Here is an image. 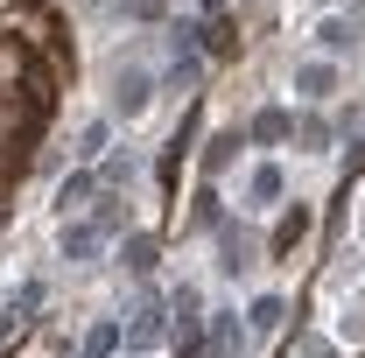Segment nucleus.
Returning a JSON list of instances; mask_svg holds the SVG:
<instances>
[{
    "label": "nucleus",
    "mask_w": 365,
    "mask_h": 358,
    "mask_svg": "<svg viewBox=\"0 0 365 358\" xmlns=\"http://www.w3.org/2000/svg\"><path fill=\"white\" fill-rule=\"evenodd\" d=\"M120 267H134V274H148V267H155V239H140V232H134V239H127V246H120Z\"/></svg>",
    "instance_id": "7"
},
{
    "label": "nucleus",
    "mask_w": 365,
    "mask_h": 358,
    "mask_svg": "<svg viewBox=\"0 0 365 358\" xmlns=\"http://www.w3.org/2000/svg\"><path fill=\"white\" fill-rule=\"evenodd\" d=\"M91 197V176H71L63 183V190H56V211H63V218H71V211H78V204H85Z\"/></svg>",
    "instance_id": "12"
},
{
    "label": "nucleus",
    "mask_w": 365,
    "mask_h": 358,
    "mask_svg": "<svg viewBox=\"0 0 365 358\" xmlns=\"http://www.w3.org/2000/svg\"><path fill=\"white\" fill-rule=\"evenodd\" d=\"M239 148H246L239 134H218V140H211V155H204V169H211V176H218V169H232V155H239Z\"/></svg>",
    "instance_id": "9"
},
{
    "label": "nucleus",
    "mask_w": 365,
    "mask_h": 358,
    "mask_svg": "<svg viewBox=\"0 0 365 358\" xmlns=\"http://www.w3.org/2000/svg\"><path fill=\"white\" fill-rule=\"evenodd\" d=\"M148 98H155V78H148V71H113V113H120V120H140Z\"/></svg>",
    "instance_id": "1"
},
{
    "label": "nucleus",
    "mask_w": 365,
    "mask_h": 358,
    "mask_svg": "<svg viewBox=\"0 0 365 358\" xmlns=\"http://www.w3.org/2000/svg\"><path fill=\"white\" fill-rule=\"evenodd\" d=\"M295 91H302V98H330V91H337V71H330V63H302V71H295Z\"/></svg>",
    "instance_id": "5"
},
{
    "label": "nucleus",
    "mask_w": 365,
    "mask_h": 358,
    "mask_svg": "<svg viewBox=\"0 0 365 358\" xmlns=\"http://www.w3.org/2000/svg\"><path fill=\"white\" fill-rule=\"evenodd\" d=\"M253 140H288V113H281V106H267V113L253 120Z\"/></svg>",
    "instance_id": "10"
},
{
    "label": "nucleus",
    "mask_w": 365,
    "mask_h": 358,
    "mask_svg": "<svg viewBox=\"0 0 365 358\" xmlns=\"http://www.w3.org/2000/svg\"><path fill=\"white\" fill-rule=\"evenodd\" d=\"M281 295H260V302H253V330H260V337H267V330H281Z\"/></svg>",
    "instance_id": "11"
},
{
    "label": "nucleus",
    "mask_w": 365,
    "mask_h": 358,
    "mask_svg": "<svg viewBox=\"0 0 365 358\" xmlns=\"http://www.w3.org/2000/svg\"><path fill=\"white\" fill-rule=\"evenodd\" d=\"M98 239H106V232H98V225H71L63 218V239H56V246H63V260H91V253H98Z\"/></svg>",
    "instance_id": "4"
},
{
    "label": "nucleus",
    "mask_w": 365,
    "mask_h": 358,
    "mask_svg": "<svg viewBox=\"0 0 365 358\" xmlns=\"http://www.w3.org/2000/svg\"><path fill=\"white\" fill-rule=\"evenodd\" d=\"M98 148H106V120H91L85 134H78V155H98Z\"/></svg>",
    "instance_id": "14"
},
{
    "label": "nucleus",
    "mask_w": 365,
    "mask_h": 358,
    "mask_svg": "<svg viewBox=\"0 0 365 358\" xmlns=\"http://www.w3.org/2000/svg\"><path fill=\"white\" fill-rule=\"evenodd\" d=\"M246 197H253V204H274V197H281V169H274V162H260V169H253V183H246Z\"/></svg>",
    "instance_id": "6"
},
{
    "label": "nucleus",
    "mask_w": 365,
    "mask_h": 358,
    "mask_svg": "<svg viewBox=\"0 0 365 358\" xmlns=\"http://www.w3.org/2000/svg\"><path fill=\"white\" fill-rule=\"evenodd\" d=\"M253 260H260V246H253L246 232H232V225H225V232H218V267H225V274H246Z\"/></svg>",
    "instance_id": "3"
},
{
    "label": "nucleus",
    "mask_w": 365,
    "mask_h": 358,
    "mask_svg": "<svg viewBox=\"0 0 365 358\" xmlns=\"http://www.w3.org/2000/svg\"><path fill=\"white\" fill-rule=\"evenodd\" d=\"M359 225H365V218H359Z\"/></svg>",
    "instance_id": "16"
},
{
    "label": "nucleus",
    "mask_w": 365,
    "mask_h": 358,
    "mask_svg": "<svg viewBox=\"0 0 365 358\" xmlns=\"http://www.w3.org/2000/svg\"><path fill=\"white\" fill-rule=\"evenodd\" d=\"M365 36V7H351V14H323V29H317V43L337 56V49H351Z\"/></svg>",
    "instance_id": "2"
},
{
    "label": "nucleus",
    "mask_w": 365,
    "mask_h": 358,
    "mask_svg": "<svg viewBox=\"0 0 365 358\" xmlns=\"http://www.w3.org/2000/svg\"><path fill=\"white\" fill-rule=\"evenodd\" d=\"M155 337H162V316H155V310H140V323L127 330V344H134V352H155Z\"/></svg>",
    "instance_id": "8"
},
{
    "label": "nucleus",
    "mask_w": 365,
    "mask_h": 358,
    "mask_svg": "<svg viewBox=\"0 0 365 358\" xmlns=\"http://www.w3.org/2000/svg\"><path fill=\"white\" fill-rule=\"evenodd\" d=\"M204 7H218V0H204Z\"/></svg>",
    "instance_id": "15"
},
{
    "label": "nucleus",
    "mask_w": 365,
    "mask_h": 358,
    "mask_svg": "<svg viewBox=\"0 0 365 358\" xmlns=\"http://www.w3.org/2000/svg\"><path fill=\"white\" fill-rule=\"evenodd\" d=\"M113 344H120V330H113V323H98V330H91V337H85V358H106V352H113Z\"/></svg>",
    "instance_id": "13"
}]
</instances>
